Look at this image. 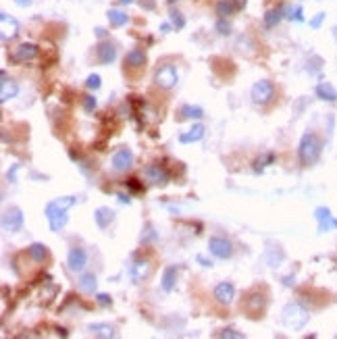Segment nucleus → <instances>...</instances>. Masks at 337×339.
<instances>
[{"label": "nucleus", "mask_w": 337, "mask_h": 339, "mask_svg": "<svg viewBox=\"0 0 337 339\" xmlns=\"http://www.w3.org/2000/svg\"><path fill=\"white\" fill-rule=\"evenodd\" d=\"M77 198L75 196H63V198H56L52 202H48L46 208H44V214H46L48 219V225H50V231H60L67 221H69V214H67V210H69L71 206H75Z\"/></svg>", "instance_id": "nucleus-1"}, {"label": "nucleus", "mask_w": 337, "mask_h": 339, "mask_svg": "<svg viewBox=\"0 0 337 339\" xmlns=\"http://www.w3.org/2000/svg\"><path fill=\"white\" fill-rule=\"evenodd\" d=\"M321 152H323V142L317 133L312 131H306L302 138H300V144H298V156H300V163L304 167H312L314 163L321 158Z\"/></svg>", "instance_id": "nucleus-2"}, {"label": "nucleus", "mask_w": 337, "mask_h": 339, "mask_svg": "<svg viewBox=\"0 0 337 339\" xmlns=\"http://www.w3.org/2000/svg\"><path fill=\"white\" fill-rule=\"evenodd\" d=\"M310 321V312L304 304L300 302H289L283 306L281 310V323L287 327V329H294V331H300L308 325Z\"/></svg>", "instance_id": "nucleus-3"}, {"label": "nucleus", "mask_w": 337, "mask_h": 339, "mask_svg": "<svg viewBox=\"0 0 337 339\" xmlns=\"http://www.w3.org/2000/svg\"><path fill=\"white\" fill-rule=\"evenodd\" d=\"M250 98H252V102L258 104V106H264V104H268V102H273V98H275V85H273V81H271V79H260V81H256V83L252 85V89H250Z\"/></svg>", "instance_id": "nucleus-4"}, {"label": "nucleus", "mask_w": 337, "mask_h": 339, "mask_svg": "<svg viewBox=\"0 0 337 339\" xmlns=\"http://www.w3.org/2000/svg\"><path fill=\"white\" fill-rule=\"evenodd\" d=\"M38 52H40V48L36 46V44L23 42V44H19L17 48H13V50L9 52V60H11L13 65H23V63H27V60H34V58L38 56Z\"/></svg>", "instance_id": "nucleus-5"}, {"label": "nucleus", "mask_w": 337, "mask_h": 339, "mask_svg": "<svg viewBox=\"0 0 337 339\" xmlns=\"http://www.w3.org/2000/svg\"><path fill=\"white\" fill-rule=\"evenodd\" d=\"M177 81H179V73L173 65H165L154 73V83L161 89H173L177 85Z\"/></svg>", "instance_id": "nucleus-6"}, {"label": "nucleus", "mask_w": 337, "mask_h": 339, "mask_svg": "<svg viewBox=\"0 0 337 339\" xmlns=\"http://www.w3.org/2000/svg\"><path fill=\"white\" fill-rule=\"evenodd\" d=\"M208 252H210L215 258L227 260V258L233 256V245H231V241H229L227 237H219V235H215V237L208 239Z\"/></svg>", "instance_id": "nucleus-7"}, {"label": "nucleus", "mask_w": 337, "mask_h": 339, "mask_svg": "<svg viewBox=\"0 0 337 339\" xmlns=\"http://www.w3.org/2000/svg\"><path fill=\"white\" fill-rule=\"evenodd\" d=\"M21 227H23V212L17 206H11L3 212V229L7 233H17Z\"/></svg>", "instance_id": "nucleus-8"}, {"label": "nucleus", "mask_w": 337, "mask_h": 339, "mask_svg": "<svg viewBox=\"0 0 337 339\" xmlns=\"http://www.w3.org/2000/svg\"><path fill=\"white\" fill-rule=\"evenodd\" d=\"M152 273V264L150 260L146 258H138V260H133V264L129 266V277L133 283H142L144 279H148Z\"/></svg>", "instance_id": "nucleus-9"}, {"label": "nucleus", "mask_w": 337, "mask_h": 339, "mask_svg": "<svg viewBox=\"0 0 337 339\" xmlns=\"http://www.w3.org/2000/svg\"><path fill=\"white\" fill-rule=\"evenodd\" d=\"M87 264V254L83 248H71L69 254H67V266H69V270H73V273H81V270L85 268Z\"/></svg>", "instance_id": "nucleus-10"}, {"label": "nucleus", "mask_w": 337, "mask_h": 339, "mask_svg": "<svg viewBox=\"0 0 337 339\" xmlns=\"http://www.w3.org/2000/svg\"><path fill=\"white\" fill-rule=\"evenodd\" d=\"M0 102H9L11 98H15L17 94H19V85H17V81L15 79H11L9 77V73L7 71H3L0 73Z\"/></svg>", "instance_id": "nucleus-11"}, {"label": "nucleus", "mask_w": 337, "mask_h": 339, "mask_svg": "<svg viewBox=\"0 0 337 339\" xmlns=\"http://www.w3.org/2000/svg\"><path fill=\"white\" fill-rule=\"evenodd\" d=\"M144 177L146 181H150L152 186H167L169 183V173L165 167L161 165H150L144 169Z\"/></svg>", "instance_id": "nucleus-12"}, {"label": "nucleus", "mask_w": 337, "mask_h": 339, "mask_svg": "<svg viewBox=\"0 0 337 339\" xmlns=\"http://www.w3.org/2000/svg\"><path fill=\"white\" fill-rule=\"evenodd\" d=\"M212 296H215V300H217L219 304L227 306V304H231L233 298H235V287H233V283H229V281H221V283H217Z\"/></svg>", "instance_id": "nucleus-13"}, {"label": "nucleus", "mask_w": 337, "mask_h": 339, "mask_svg": "<svg viewBox=\"0 0 337 339\" xmlns=\"http://www.w3.org/2000/svg\"><path fill=\"white\" fill-rule=\"evenodd\" d=\"M133 167V152L129 148H119L115 154H112V169L123 173L127 169Z\"/></svg>", "instance_id": "nucleus-14"}, {"label": "nucleus", "mask_w": 337, "mask_h": 339, "mask_svg": "<svg viewBox=\"0 0 337 339\" xmlns=\"http://www.w3.org/2000/svg\"><path fill=\"white\" fill-rule=\"evenodd\" d=\"M314 219L319 221V233H327L331 229H337V219H333L331 210L325 206H319L314 210Z\"/></svg>", "instance_id": "nucleus-15"}, {"label": "nucleus", "mask_w": 337, "mask_h": 339, "mask_svg": "<svg viewBox=\"0 0 337 339\" xmlns=\"http://www.w3.org/2000/svg\"><path fill=\"white\" fill-rule=\"evenodd\" d=\"M0 23H3V34H0V38H3V42L7 44L9 40H13L19 34V23H17V19H13L7 11L0 13Z\"/></svg>", "instance_id": "nucleus-16"}, {"label": "nucleus", "mask_w": 337, "mask_h": 339, "mask_svg": "<svg viewBox=\"0 0 337 339\" xmlns=\"http://www.w3.org/2000/svg\"><path fill=\"white\" fill-rule=\"evenodd\" d=\"M96 56H98L100 65H110L117 58V46L112 42H100L96 48Z\"/></svg>", "instance_id": "nucleus-17"}, {"label": "nucleus", "mask_w": 337, "mask_h": 339, "mask_svg": "<svg viewBox=\"0 0 337 339\" xmlns=\"http://www.w3.org/2000/svg\"><path fill=\"white\" fill-rule=\"evenodd\" d=\"M177 275H179V266H177V264H169V266H165V270H163V279H161V287H163V291L171 293V291L175 289Z\"/></svg>", "instance_id": "nucleus-18"}, {"label": "nucleus", "mask_w": 337, "mask_h": 339, "mask_svg": "<svg viewBox=\"0 0 337 339\" xmlns=\"http://www.w3.org/2000/svg\"><path fill=\"white\" fill-rule=\"evenodd\" d=\"M314 94H317V98L323 100V102H331V104L337 102V89L329 81L317 83V87H314Z\"/></svg>", "instance_id": "nucleus-19"}, {"label": "nucleus", "mask_w": 337, "mask_h": 339, "mask_svg": "<svg viewBox=\"0 0 337 339\" xmlns=\"http://www.w3.org/2000/svg\"><path fill=\"white\" fill-rule=\"evenodd\" d=\"M87 333L94 335V337H102V339H110V337L117 335L115 327L108 325V323H92V325H87Z\"/></svg>", "instance_id": "nucleus-20"}, {"label": "nucleus", "mask_w": 337, "mask_h": 339, "mask_svg": "<svg viewBox=\"0 0 337 339\" xmlns=\"http://www.w3.org/2000/svg\"><path fill=\"white\" fill-rule=\"evenodd\" d=\"M94 221L98 225V229H106L108 225L115 221V210H110L108 206H98L94 210Z\"/></svg>", "instance_id": "nucleus-21"}, {"label": "nucleus", "mask_w": 337, "mask_h": 339, "mask_svg": "<svg viewBox=\"0 0 337 339\" xmlns=\"http://www.w3.org/2000/svg\"><path fill=\"white\" fill-rule=\"evenodd\" d=\"M204 125H202V123H196L190 131H186V133H181V135H179V142H181V144H194V142H200L202 138H204Z\"/></svg>", "instance_id": "nucleus-22"}, {"label": "nucleus", "mask_w": 337, "mask_h": 339, "mask_svg": "<svg viewBox=\"0 0 337 339\" xmlns=\"http://www.w3.org/2000/svg\"><path fill=\"white\" fill-rule=\"evenodd\" d=\"M144 63H146V52L140 48H133L125 54V65L131 67V69H140V67H144Z\"/></svg>", "instance_id": "nucleus-23"}, {"label": "nucleus", "mask_w": 337, "mask_h": 339, "mask_svg": "<svg viewBox=\"0 0 337 339\" xmlns=\"http://www.w3.org/2000/svg\"><path fill=\"white\" fill-rule=\"evenodd\" d=\"M266 306V298L260 296V293H252V296H248V300H246V310L252 312V314H260Z\"/></svg>", "instance_id": "nucleus-24"}, {"label": "nucleus", "mask_w": 337, "mask_h": 339, "mask_svg": "<svg viewBox=\"0 0 337 339\" xmlns=\"http://www.w3.org/2000/svg\"><path fill=\"white\" fill-rule=\"evenodd\" d=\"M96 285H98V279L94 273H83L77 281V287L83 291V293H94L96 291Z\"/></svg>", "instance_id": "nucleus-25"}, {"label": "nucleus", "mask_w": 337, "mask_h": 339, "mask_svg": "<svg viewBox=\"0 0 337 339\" xmlns=\"http://www.w3.org/2000/svg\"><path fill=\"white\" fill-rule=\"evenodd\" d=\"M27 254H29V258H32L34 262H44V260L48 258V250H46V245L40 243V241L32 243V245L27 248Z\"/></svg>", "instance_id": "nucleus-26"}, {"label": "nucleus", "mask_w": 337, "mask_h": 339, "mask_svg": "<svg viewBox=\"0 0 337 339\" xmlns=\"http://www.w3.org/2000/svg\"><path fill=\"white\" fill-rule=\"evenodd\" d=\"M204 117V110L200 106H192V104H183L181 110H179V119L186 121V119H202Z\"/></svg>", "instance_id": "nucleus-27"}, {"label": "nucleus", "mask_w": 337, "mask_h": 339, "mask_svg": "<svg viewBox=\"0 0 337 339\" xmlns=\"http://www.w3.org/2000/svg\"><path fill=\"white\" fill-rule=\"evenodd\" d=\"M127 21H129L127 13L117 11V9H110L108 11V23H110V27H123V25H127Z\"/></svg>", "instance_id": "nucleus-28"}, {"label": "nucleus", "mask_w": 337, "mask_h": 339, "mask_svg": "<svg viewBox=\"0 0 337 339\" xmlns=\"http://www.w3.org/2000/svg\"><path fill=\"white\" fill-rule=\"evenodd\" d=\"M215 11H217L219 19H227L229 15H233V11H235V5L231 3V0H219V3H217V7H215Z\"/></svg>", "instance_id": "nucleus-29"}, {"label": "nucleus", "mask_w": 337, "mask_h": 339, "mask_svg": "<svg viewBox=\"0 0 337 339\" xmlns=\"http://www.w3.org/2000/svg\"><path fill=\"white\" fill-rule=\"evenodd\" d=\"M283 13H285V9H281V7L279 9H271V11L264 15V25L266 27H275L279 21L283 19Z\"/></svg>", "instance_id": "nucleus-30"}, {"label": "nucleus", "mask_w": 337, "mask_h": 339, "mask_svg": "<svg viewBox=\"0 0 337 339\" xmlns=\"http://www.w3.org/2000/svg\"><path fill=\"white\" fill-rule=\"evenodd\" d=\"M273 161H275V154H273V152L258 156L256 161H254V171H256V173H262V171H264V167H266L268 163H273Z\"/></svg>", "instance_id": "nucleus-31"}, {"label": "nucleus", "mask_w": 337, "mask_h": 339, "mask_svg": "<svg viewBox=\"0 0 337 339\" xmlns=\"http://www.w3.org/2000/svg\"><path fill=\"white\" fill-rule=\"evenodd\" d=\"M142 243H148V241H156V239H159V235H156V231H154V227H152V225L148 223L146 225V227H144V231H142Z\"/></svg>", "instance_id": "nucleus-32"}, {"label": "nucleus", "mask_w": 337, "mask_h": 339, "mask_svg": "<svg viewBox=\"0 0 337 339\" xmlns=\"http://www.w3.org/2000/svg\"><path fill=\"white\" fill-rule=\"evenodd\" d=\"M285 17L287 19H291V21H304V17H302V7L298 5V7H285Z\"/></svg>", "instance_id": "nucleus-33"}, {"label": "nucleus", "mask_w": 337, "mask_h": 339, "mask_svg": "<svg viewBox=\"0 0 337 339\" xmlns=\"http://www.w3.org/2000/svg\"><path fill=\"white\" fill-rule=\"evenodd\" d=\"M169 19H171V23H173L177 29L186 27V19H183V15L179 13V11H171V13H169Z\"/></svg>", "instance_id": "nucleus-34"}, {"label": "nucleus", "mask_w": 337, "mask_h": 339, "mask_svg": "<svg viewBox=\"0 0 337 339\" xmlns=\"http://www.w3.org/2000/svg\"><path fill=\"white\" fill-rule=\"evenodd\" d=\"M215 27H217V32H219L221 36H229V34H231V25H229L227 19H219Z\"/></svg>", "instance_id": "nucleus-35"}, {"label": "nucleus", "mask_w": 337, "mask_h": 339, "mask_svg": "<svg viewBox=\"0 0 337 339\" xmlns=\"http://www.w3.org/2000/svg\"><path fill=\"white\" fill-rule=\"evenodd\" d=\"M217 337H231V339H243V333H239V331H235V329H223V331H219L217 333Z\"/></svg>", "instance_id": "nucleus-36"}, {"label": "nucleus", "mask_w": 337, "mask_h": 339, "mask_svg": "<svg viewBox=\"0 0 337 339\" xmlns=\"http://www.w3.org/2000/svg\"><path fill=\"white\" fill-rule=\"evenodd\" d=\"M85 85H87L89 89H98V87L102 85V79H100V75H98V73H92V75H89V77H87Z\"/></svg>", "instance_id": "nucleus-37"}, {"label": "nucleus", "mask_w": 337, "mask_h": 339, "mask_svg": "<svg viewBox=\"0 0 337 339\" xmlns=\"http://www.w3.org/2000/svg\"><path fill=\"white\" fill-rule=\"evenodd\" d=\"M96 104H98V102H96V98H94L92 94H87V96H83V108H85L87 112H92V110L96 108Z\"/></svg>", "instance_id": "nucleus-38"}, {"label": "nucleus", "mask_w": 337, "mask_h": 339, "mask_svg": "<svg viewBox=\"0 0 337 339\" xmlns=\"http://www.w3.org/2000/svg\"><path fill=\"white\" fill-rule=\"evenodd\" d=\"M96 302H98L100 306H104V308H106V306H110V304H112V298L108 296V293H96Z\"/></svg>", "instance_id": "nucleus-39"}, {"label": "nucleus", "mask_w": 337, "mask_h": 339, "mask_svg": "<svg viewBox=\"0 0 337 339\" xmlns=\"http://www.w3.org/2000/svg\"><path fill=\"white\" fill-rule=\"evenodd\" d=\"M323 21H325V13H319L317 17L310 21V27H312V29H319V27L323 25Z\"/></svg>", "instance_id": "nucleus-40"}, {"label": "nucleus", "mask_w": 337, "mask_h": 339, "mask_svg": "<svg viewBox=\"0 0 337 339\" xmlns=\"http://www.w3.org/2000/svg\"><path fill=\"white\" fill-rule=\"evenodd\" d=\"M117 198H119V202H121V204H129V202H131L129 194H123V192H119V194H117Z\"/></svg>", "instance_id": "nucleus-41"}, {"label": "nucleus", "mask_w": 337, "mask_h": 339, "mask_svg": "<svg viewBox=\"0 0 337 339\" xmlns=\"http://www.w3.org/2000/svg\"><path fill=\"white\" fill-rule=\"evenodd\" d=\"M294 283H296V277H294V275H289V277L283 279V285H285V287H291Z\"/></svg>", "instance_id": "nucleus-42"}, {"label": "nucleus", "mask_w": 337, "mask_h": 339, "mask_svg": "<svg viewBox=\"0 0 337 339\" xmlns=\"http://www.w3.org/2000/svg\"><path fill=\"white\" fill-rule=\"evenodd\" d=\"M17 171H19V165H15L13 171H9V181H11V183H15V173H17Z\"/></svg>", "instance_id": "nucleus-43"}, {"label": "nucleus", "mask_w": 337, "mask_h": 339, "mask_svg": "<svg viewBox=\"0 0 337 339\" xmlns=\"http://www.w3.org/2000/svg\"><path fill=\"white\" fill-rule=\"evenodd\" d=\"M15 5H17V7H23V9H25V7H29V5H32V0H15Z\"/></svg>", "instance_id": "nucleus-44"}, {"label": "nucleus", "mask_w": 337, "mask_h": 339, "mask_svg": "<svg viewBox=\"0 0 337 339\" xmlns=\"http://www.w3.org/2000/svg\"><path fill=\"white\" fill-rule=\"evenodd\" d=\"M231 3L235 5V9H243L246 7V0H231Z\"/></svg>", "instance_id": "nucleus-45"}, {"label": "nucleus", "mask_w": 337, "mask_h": 339, "mask_svg": "<svg viewBox=\"0 0 337 339\" xmlns=\"http://www.w3.org/2000/svg\"><path fill=\"white\" fill-rule=\"evenodd\" d=\"M142 7H146V9H154V0H142Z\"/></svg>", "instance_id": "nucleus-46"}, {"label": "nucleus", "mask_w": 337, "mask_h": 339, "mask_svg": "<svg viewBox=\"0 0 337 339\" xmlns=\"http://www.w3.org/2000/svg\"><path fill=\"white\" fill-rule=\"evenodd\" d=\"M198 262H202V266H212V262H208L206 258H202V256H198Z\"/></svg>", "instance_id": "nucleus-47"}, {"label": "nucleus", "mask_w": 337, "mask_h": 339, "mask_svg": "<svg viewBox=\"0 0 337 339\" xmlns=\"http://www.w3.org/2000/svg\"><path fill=\"white\" fill-rule=\"evenodd\" d=\"M96 36H98V38H104V36H106V32H104L102 27H96Z\"/></svg>", "instance_id": "nucleus-48"}, {"label": "nucleus", "mask_w": 337, "mask_h": 339, "mask_svg": "<svg viewBox=\"0 0 337 339\" xmlns=\"http://www.w3.org/2000/svg\"><path fill=\"white\" fill-rule=\"evenodd\" d=\"M169 29H171V25H169V23H163V25H161V32H163V34H167Z\"/></svg>", "instance_id": "nucleus-49"}, {"label": "nucleus", "mask_w": 337, "mask_h": 339, "mask_svg": "<svg viewBox=\"0 0 337 339\" xmlns=\"http://www.w3.org/2000/svg\"><path fill=\"white\" fill-rule=\"evenodd\" d=\"M119 3H121V5H133L136 0H119Z\"/></svg>", "instance_id": "nucleus-50"}, {"label": "nucleus", "mask_w": 337, "mask_h": 339, "mask_svg": "<svg viewBox=\"0 0 337 339\" xmlns=\"http://www.w3.org/2000/svg\"><path fill=\"white\" fill-rule=\"evenodd\" d=\"M333 38H335V40H337V25H335V27H333Z\"/></svg>", "instance_id": "nucleus-51"}, {"label": "nucleus", "mask_w": 337, "mask_h": 339, "mask_svg": "<svg viewBox=\"0 0 337 339\" xmlns=\"http://www.w3.org/2000/svg\"><path fill=\"white\" fill-rule=\"evenodd\" d=\"M167 3H169V5H173V3H175V0H167Z\"/></svg>", "instance_id": "nucleus-52"}]
</instances>
